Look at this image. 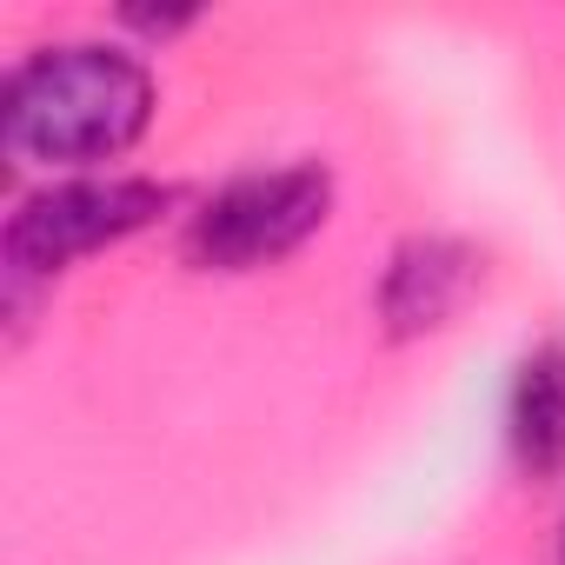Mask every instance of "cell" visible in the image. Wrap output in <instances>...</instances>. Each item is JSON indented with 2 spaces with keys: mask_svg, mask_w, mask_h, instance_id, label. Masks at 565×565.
Listing matches in <instances>:
<instances>
[{
  "mask_svg": "<svg viewBox=\"0 0 565 565\" xmlns=\"http://www.w3.org/2000/svg\"><path fill=\"white\" fill-rule=\"evenodd\" d=\"M167 206V186L153 180H81L28 200L8 220V266L14 273H54L74 253H94L120 233H140Z\"/></svg>",
  "mask_w": 565,
  "mask_h": 565,
  "instance_id": "3957f363",
  "label": "cell"
},
{
  "mask_svg": "<svg viewBox=\"0 0 565 565\" xmlns=\"http://www.w3.org/2000/svg\"><path fill=\"white\" fill-rule=\"evenodd\" d=\"M512 452L525 472L565 466V347H539L512 386Z\"/></svg>",
  "mask_w": 565,
  "mask_h": 565,
  "instance_id": "5b68a950",
  "label": "cell"
},
{
  "mask_svg": "<svg viewBox=\"0 0 565 565\" xmlns=\"http://www.w3.org/2000/svg\"><path fill=\"white\" fill-rule=\"evenodd\" d=\"M466 287H472V253L459 239H413L386 266L380 307H386L393 333H419V327H439L466 300Z\"/></svg>",
  "mask_w": 565,
  "mask_h": 565,
  "instance_id": "277c9868",
  "label": "cell"
},
{
  "mask_svg": "<svg viewBox=\"0 0 565 565\" xmlns=\"http://www.w3.org/2000/svg\"><path fill=\"white\" fill-rule=\"evenodd\" d=\"M558 565H565V545H558Z\"/></svg>",
  "mask_w": 565,
  "mask_h": 565,
  "instance_id": "8992f818",
  "label": "cell"
},
{
  "mask_svg": "<svg viewBox=\"0 0 565 565\" xmlns=\"http://www.w3.org/2000/svg\"><path fill=\"white\" fill-rule=\"evenodd\" d=\"M153 114V81L120 47H47L14 67L0 94V140L14 160L81 167L114 160L140 140Z\"/></svg>",
  "mask_w": 565,
  "mask_h": 565,
  "instance_id": "6da1fadb",
  "label": "cell"
},
{
  "mask_svg": "<svg viewBox=\"0 0 565 565\" xmlns=\"http://www.w3.org/2000/svg\"><path fill=\"white\" fill-rule=\"evenodd\" d=\"M327 213V173L320 167H287V173H246L226 193L206 200V213L186 233V253L200 266H259L300 246Z\"/></svg>",
  "mask_w": 565,
  "mask_h": 565,
  "instance_id": "7a4b0ae2",
  "label": "cell"
}]
</instances>
